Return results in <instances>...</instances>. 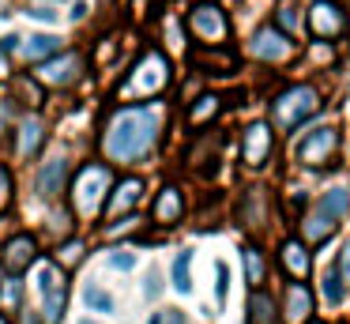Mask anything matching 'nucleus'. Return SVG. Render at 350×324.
<instances>
[{
	"instance_id": "obj_11",
	"label": "nucleus",
	"mask_w": 350,
	"mask_h": 324,
	"mask_svg": "<svg viewBox=\"0 0 350 324\" xmlns=\"http://www.w3.org/2000/svg\"><path fill=\"white\" fill-rule=\"evenodd\" d=\"M267 155H271V125H264V121H252L249 128L241 132V158L245 166H264Z\"/></svg>"
},
{
	"instance_id": "obj_24",
	"label": "nucleus",
	"mask_w": 350,
	"mask_h": 324,
	"mask_svg": "<svg viewBox=\"0 0 350 324\" xmlns=\"http://www.w3.org/2000/svg\"><path fill=\"white\" fill-rule=\"evenodd\" d=\"M335 226H339V223H332L327 215H320V211H312V215L301 223V234H305V241H324L327 234L335 230Z\"/></svg>"
},
{
	"instance_id": "obj_21",
	"label": "nucleus",
	"mask_w": 350,
	"mask_h": 324,
	"mask_svg": "<svg viewBox=\"0 0 350 324\" xmlns=\"http://www.w3.org/2000/svg\"><path fill=\"white\" fill-rule=\"evenodd\" d=\"M61 53V38H53V34H31L27 38V45H23V57L27 60H42V57H57Z\"/></svg>"
},
{
	"instance_id": "obj_27",
	"label": "nucleus",
	"mask_w": 350,
	"mask_h": 324,
	"mask_svg": "<svg viewBox=\"0 0 350 324\" xmlns=\"http://www.w3.org/2000/svg\"><path fill=\"white\" fill-rule=\"evenodd\" d=\"M19 298H23L19 279H4V286H0V306H4V316H8V321L19 313Z\"/></svg>"
},
{
	"instance_id": "obj_26",
	"label": "nucleus",
	"mask_w": 350,
	"mask_h": 324,
	"mask_svg": "<svg viewBox=\"0 0 350 324\" xmlns=\"http://www.w3.org/2000/svg\"><path fill=\"white\" fill-rule=\"evenodd\" d=\"M174 286L181 294H192V253H189V249L174 260Z\"/></svg>"
},
{
	"instance_id": "obj_35",
	"label": "nucleus",
	"mask_w": 350,
	"mask_h": 324,
	"mask_svg": "<svg viewBox=\"0 0 350 324\" xmlns=\"http://www.w3.org/2000/svg\"><path fill=\"white\" fill-rule=\"evenodd\" d=\"M132 264H136V256H132V253H113V256H109V268H117V271H129Z\"/></svg>"
},
{
	"instance_id": "obj_1",
	"label": "nucleus",
	"mask_w": 350,
	"mask_h": 324,
	"mask_svg": "<svg viewBox=\"0 0 350 324\" xmlns=\"http://www.w3.org/2000/svg\"><path fill=\"white\" fill-rule=\"evenodd\" d=\"M159 140V113L144 110V105H124L109 117L106 132H102V151L113 162H136L151 151Z\"/></svg>"
},
{
	"instance_id": "obj_39",
	"label": "nucleus",
	"mask_w": 350,
	"mask_h": 324,
	"mask_svg": "<svg viewBox=\"0 0 350 324\" xmlns=\"http://www.w3.org/2000/svg\"><path fill=\"white\" fill-rule=\"evenodd\" d=\"M31 15H34V19H42V23H53L57 19V12H49V8H31Z\"/></svg>"
},
{
	"instance_id": "obj_38",
	"label": "nucleus",
	"mask_w": 350,
	"mask_h": 324,
	"mask_svg": "<svg viewBox=\"0 0 350 324\" xmlns=\"http://www.w3.org/2000/svg\"><path fill=\"white\" fill-rule=\"evenodd\" d=\"M279 23H282L286 30H294V27H297V19H294V8H279Z\"/></svg>"
},
{
	"instance_id": "obj_6",
	"label": "nucleus",
	"mask_w": 350,
	"mask_h": 324,
	"mask_svg": "<svg viewBox=\"0 0 350 324\" xmlns=\"http://www.w3.org/2000/svg\"><path fill=\"white\" fill-rule=\"evenodd\" d=\"M189 30L200 38L204 45H211V49H219L222 42L230 38V23H226V12H222L219 4H196L189 12Z\"/></svg>"
},
{
	"instance_id": "obj_32",
	"label": "nucleus",
	"mask_w": 350,
	"mask_h": 324,
	"mask_svg": "<svg viewBox=\"0 0 350 324\" xmlns=\"http://www.w3.org/2000/svg\"><path fill=\"white\" fill-rule=\"evenodd\" d=\"M147 324H185V316L177 313V309H159V313H154Z\"/></svg>"
},
{
	"instance_id": "obj_31",
	"label": "nucleus",
	"mask_w": 350,
	"mask_h": 324,
	"mask_svg": "<svg viewBox=\"0 0 350 324\" xmlns=\"http://www.w3.org/2000/svg\"><path fill=\"white\" fill-rule=\"evenodd\" d=\"M335 271H339L342 286H350V241L342 245V253H339V264H335Z\"/></svg>"
},
{
	"instance_id": "obj_22",
	"label": "nucleus",
	"mask_w": 350,
	"mask_h": 324,
	"mask_svg": "<svg viewBox=\"0 0 350 324\" xmlns=\"http://www.w3.org/2000/svg\"><path fill=\"white\" fill-rule=\"evenodd\" d=\"M196 68H215V75H230L237 68V57L234 53H215V49H207V53H196Z\"/></svg>"
},
{
	"instance_id": "obj_18",
	"label": "nucleus",
	"mask_w": 350,
	"mask_h": 324,
	"mask_svg": "<svg viewBox=\"0 0 350 324\" xmlns=\"http://www.w3.org/2000/svg\"><path fill=\"white\" fill-rule=\"evenodd\" d=\"M42 143H46V125H42L38 117H27V121H19V155L23 158H31V155H38L42 151Z\"/></svg>"
},
{
	"instance_id": "obj_37",
	"label": "nucleus",
	"mask_w": 350,
	"mask_h": 324,
	"mask_svg": "<svg viewBox=\"0 0 350 324\" xmlns=\"http://www.w3.org/2000/svg\"><path fill=\"white\" fill-rule=\"evenodd\" d=\"M226 279H230V268H226V264H219V286H215V298H219V306L226 301Z\"/></svg>"
},
{
	"instance_id": "obj_3",
	"label": "nucleus",
	"mask_w": 350,
	"mask_h": 324,
	"mask_svg": "<svg viewBox=\"0 0 350 324\" xmlns=\"http://www.w3.org/2000/svg\"><path fill=\"white\" fill-rule=\"evenodd\" d=\"M170 87V60L162 49H147L144 57L132 64L129 79L117 87V98H151V95H162Z\"/></svg>"
},
{
	"instance_id": "obj_28",
	"label": "nucleus",
	"mask_w": 350,
	"mask_h": 324,
	"mask_svg": "<svg viewBox=\"0 0 350 324\" xmlns=\"http://www.w3.org/2000/svg\"><path fill=\"white\" fill-rule=\"evenodd\" d=\"M320 294H324L332 306H339V301L347 298V286H342V279H339V271H335V268H327L324 283H320Z\"/></svg>"
},
{
	"instance_id": "obj_7",
	"label": "nucleus",
	"mask_w": 350,
	"mask_h": 324,
	"mask_svg": "<svg viewBox=\"0 0 350 324\" xmlns=\"http://www.w3.org/2000/svg\"><path fill=\"white\" fill-rule=\"evenodd\" d=\"M342 30H347V12H342V4H335V0H312L309 34L320 38V42H327V38H339Z\"/></svg>"
},
{
	"instance_id": "obj_19",
	"label": "nucleus",
	"mask_w": 350,
	"mask_h": 324,
	"mask_svg": "<svg viewBox=\"0 0 350 324\" xmlns=\"http://www.w3.org/2000/svg\"><path fill=\"white\" fill-rule=\"evenodd\" d=\"M317 211H320V215H327L332 223H339V219L350 211V192H347V188H327V192L320 196Z\"/></svg>"
},
{
	"instance_id": "obj_13",
	"label": "nucleus",
	"mask_w": 350,
	"mask_h": 324,
	"mask_svg": "<svg viewBox=\"0 0 350 324\" xmlns=\"http://www.w3.org/2000/svg\"><path fill=\"white\" fill-rule=\"evenodd\" d=\"M181 211H185V196H181V188H177V185H166L159 196H154V203H151V219L159 226L181 223Z\"/></svg>"
},
{
	"instance_id": "obj_16",
	"label": "nucleus",
	"mask_w": 350,
	"mask_h": 324,
	"mask_svg": "<svg viewBox=\"0 0 350 324\" xmlns=\"http://www.w3.org/2000/svg\"><path fill=\"white\" fill-rule=\"evenodd\" d=\"M139 196H144V181L139 177H124L121 185H113V192H109V215H129L132 208L139 203Z\"/></svg>"
},
{
	"instance_id": "obj_40",
	"label": "nucleus",
	"mask_w": 350,
	"mask_h": 324,
	"mask_svg": "<svg viewBox=\"0 0 350 324\" xmlns=\"http://www.w3.org/2000/svg\"><path fill=\"white\" fill-rule=\"evenodd\" d=\"M0 286H4V264H0Z\"/></svg>"
},
{
	"instance_id": "obj_23",
	"label": "nucleus",
	"mask_w": 350,
	"mask_h": 324,
	"mask_svg": "<svg viewBox=\"0 0 350 324\" xmlns=\"http://www.w3.org/2000/svg\"><path fill=\"white\" fill-rule=\"evenodd\" d=\"M249 324H275V301L264 290H252L249 298Z\"/></svg>"
},
{
	"instance_id": "obj_30",
	"label": "nucleus",
	"mask_w": 350,
	"mask_h": 324,
	"mask_svg": "<svg viewBox=\"0 0 350 324\" xmlns=\"http://www.w3.org/2000/svg\"><path fill=\"white\" fill-rule=\"evenodd\" d=\"M87 306L91 309H98V313H113V298H109L106 290H98V286H87Z\"/></svg>"
},
{
	"instance_id": "obj_42",
	"label": "nucleus",
	"mask_w": 350,
	"mask_h": 324,
	"mask_svg": "<svg viewBox=\"0 0 350 324\" xmlns=\"http://www.w3.org/2000/svg\"><path fill=\"white\" fill-rule=\"evenodd\" d=\"M309 324H317V321H309Z\"/></svg>"
},
{
	"instance_id": "obj_2",
	"label": "nucleus",
	"mask_w": 350,
	"mask_h": 324,
	"mask_svg": "<svg viewBox=\"0 0 350 324\" xmlns=\"http://www.w3.org/2000/svg\"><path fill=\"white\" fill-rule=\"evenodd\" d=\"M320 90L309 87V83H294V87L279 90V95L271 98V128H279V132H294L301 121L317 117L320 113Z\"/></svg>"
},
{
	"instance_id": "obj_10",
	"label": "nucleus",
	"mask_w": 350,
	"mask_h": 324,
	"mask_svg": "<svg viewBox=\"0 0 350 324\" xmlns=\"http://www.w3.org/2000/svg\"><path fill=\"white\" fill-rule=\"evenodd\" d=\"M252 57L260 60H271V64H279V60H286L290 53H294V42H290L286 34H282L279 27H260L256 34H252Z\"/></svg>"
},
{
	"instance_id": "obj_5",
	"label": "nucleus",
	"mask_w": 350,
	"mask_h": 324,
	"mask_svg": "<svg viewBox=\"0 0 350 324\" xmlns=\"http://www.w3.org/2000/svg\"><path fill=\"white\" fill-rule=\"evenodd\" d=\"M335 151H339V132H335L332 125H320V128H312V132H305L301 140H297L294 158H297L301 166H312V170H320V166L332 162Z\"/></svg>"
},
{
	"instance_id": "obj_8",
	"label": "nucleus",
	"mask_w": 350,
	"mask_h": 324,
	"mask_svg": "<svg viewBox=\"0 0 350 324\" xmlns=\"http://www.w3.org/2000/svg\"><path fill=\"white\" fill-rule=\"evenodd\" d=\"M83 72V57L79 53H61V57H49L38 64V83L46 87H72Z\"/></svg>"
},
{
	"instance_id": "obj_17",
	"label": "nucleus",
	"mask_w": 350,
	"mask_h": 324,
	"mask_svg": "<svg viewBox=\"0 0 350 324\" xmlns=\"http://www.w3.org/2000/svg\"><path fill=\"white\" fill-rule=\"evenodd\" d=\"M64 177H68V162H64L61 155L49 158V162L38 170V192L46 196V200H53V196L64 188Z\"/></svg>"
},
{
	"instance_id": "obj_33",
	"label": "nucleus",
	"mask_w": 350,
	"mask_h": 324,
	"mask_svg": "<svg viewBox=\"0 0 350 324\" xmlns=\"http://www.w3.org/2000/svg\"><path fill=\"white\" fill-rule=\"evenodd\" d=\"M16 87H19V95H23V98H27V102H31V105H34V102H42V90L34 87L31 79H16Z\"/></svg>"
},
{
	"instance_id": "obj_4",
	"label": "nucleus",
	"mask_w": 350,
	"mask_h": 324,
	"mask_svg": "<svg viewBox=\"0 0 350 324\" xmlns=\"http://www.w3.org/2000/svg\"><path fill=\"white\" fill-rule=\"evenodd\" d=\"M109 181H113V173L102 162H87L83 170L76 173V181H72V208H76V215H83V219L98 215Z\"/></svg>"
},
{
	"instance_id": "obj_29",
	"label": "nucleus",
	"mask_w": 350,
	"mask_h": 324,
	"mask_svg": "<svg viewBox=\"0 0 350 324\" xmlns=\"http://www.w3.org/2000/svg\"><path fill=\"white\" fill-rule=\"evenodd\" d=\"M83 260V241H68V245L57 249V268H76V264Z\"/></svg>"
},
{
	"instance_id": "obj_36",
	"label": "nucleus",
	"mask_w": 350,
	"mask_h": 324,
	"mask_svg": "<svg viewBox=\"0 0 350 324\" xmlns=\"http://www.w3.org/2000/svg\"><path fill=\"white\" fill-rule=\"evenodd\" d=\"M144 294H147V298H159V294H162V279H159V271H151V275L144 279Z\"/></svg>"
},
{
	"instance_id": "obj_15",
	"label": "nucleus",
	"mask_w": 350,
	"mask_h": 324,
	"mask_svg": "<svg viewBox=\"0 0 350 324\" xmlns=\"http://www.w3.org/2000/svg\"><path fill=\"white\" fill-rule=\"evenodd\" d=\"M309 313H312V294L305 283H290L286 286V306H282V316L290 324H309Z\"/></svg>"
},
{
	"instance_id": "obj_20",
	"label": "nucleus",
	"mask_w": 350,
	"mask_h": 324,
	"mask_svg": "<svg viewBox=\"0 0 350 324\" xmlns=\"http://www.w3.org/2000/svg\"><path fill=\"white\" fill-rule=\"evenodd\" d=\"M219 110H222V98H219V95H200L196 102L189 105V125H192V128L207 125V121L219 117Z\"/></svg>"
},
{
	"instance_id": "obj_9",
	"label": "nucleus",
	"mask_w": 350,
	"mask_h": 324,
	"mask_svg": "<svg viewBox=\"0 0 350 324\" xmlns=\"http://www.w3.org/2000/svg\"><path fill=\"white\" fill-rule=\"evenodd\" d=\"M38 290H42V298H46V321H61L64 306H68V283H64V271L57 268V264L42 268Z\"/></svg>"
},
{
	"instance_id": "obj_34",
	"label": "nucleus",
	"mask_w": 350,
	"mask_h": 324,
	"mask_svg": "<svg viewBox=\"0 0 350 324\" xmlns=\"http://www.w3.org/2000/svg\"><path fill=\"white\" fill-rule=\"evenodd\" d=\"M8 200H12V173L0 166V208H4Z\"/></svg>"
},
{
	"instance_id": "obj_41",
	"label": "nucleus",
	"mask_w": 350,
	"mask_h": 324,
	"mask_svg": "<svg viewBox=\"0 0 350 324\" xmlns=\"http://www.w3.org/2000/svg\"><path fill=\"white\" fill-rule=\"evenodd\" d=\"M79 324H98V321H79Z\"/></svg>"
},
{
	"instance_id": "obj_12",
	"label": "nucleus",
	"mask_w": 350,
	"mask_h": 324,
	"mask_svg": "<svg viewBox=\"0 0 350 324\" xmlns=\"http://www.w3.org/2000/svg\"><path fill=\"white\" fill-rule=\"evenodd\" d=\"M34 260H38V245H34L31 234H16V238L4 245V256H0V264L8 271H27Z\"/></svg>"
},
{
	"instance_id": "obj_25",
	"label": "nucleus",
	"mask_w": 350,
	"mask_h": 324,
	"mask_svg": "<svg viewBox=\"0 0 350 324\" xmlns=\"http://www.w3.org/2000/svg\"><path fill=\"white\" fill-rule=\"evenodd\" d=\"M245 275H249L252 290H260V283H264V253H260L256 245L245 249Z\"/></svg>"
},
{
	"instance_id": "obj_43",
	"label": "nucleus",
	"mask_w": 350,
	"mask_h": 324,
	"mask_svg": "<svg viewBox=\"0 0 350 324\" xmlns=\"http://www.w3.org/2000/svg\"><path fill=\"white\" fill-rule=\"evenodd\" d=\"M57 4H61V0H57Z\"/></svg>"
},
{
	"instance_id": "obj_14",
	"label": "nucleus",
	"mask_w": 350,
	"mask_h": 324,
	"mask_svg": "<svg viewBox=\"0 0 350 324\" xmlns=\"http://www.w3.org/2000/svg\"><path fill=\"white\" fill-rule=\"evenodd\" d=\"M279 260H282V268H286V275H290V279H297V283H301V279L312 271V256H309V249H305L297 238L282 241Z\"/></svg>"
}]
</instances>
